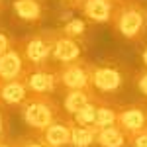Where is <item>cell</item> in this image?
Segmentation results:
<instances>
[{"instance_id": "6da1fadb", "label": "cell", "mask_w": 147, "mask_h": 147, "mask_svg": "<svg viewBox=\"0 0 147 147\" xmlns=\"http://www.w3.org/2000/svg\"><path fill=\"white\" fill-rule=\"evenodd\" d=\"M112 28L124 39L139 43L147 34V6L141 0H122L112 14Z\"/></svg>"}, {"instance_id": "7a4b0ae2", "label": "cell", "mask_w": 147, "mask_h": 147, "mask_svg": "<svg viewBox=\"0 0 147 147\" xmlns=\"http://www.w3.org/2000/svg\"><path fill=\"white\" fill-rule=\"evenodd\" d=\"M18 110L26 125L32 127L35 134H41L59 116L65 114L63 106H59V102L51 94H30Z\"/></svg>"}, {"instance_id": "3957f363", "label": "cell", "mask_w": 147, "mask_h": 147, "mask_svg": "<svg viewBox=\"0 0 147 147\" xmlns=\"http://www.w3.org/2000/svg\"><path fill=\"white\" fill-rule=\"evenodd\" d=\"M55 34L49 30H37L34 34L22 37L16 41V47L24 55L28 67H43L49 65L53 59V45H55Z\"/></svg>"}, {"instance_id": "277c9868", "label": "cell", "mask_w": 147, "mask_h": 147, "mask_svg": "<svg viewBox=\"0 0 147 147\" xmlns=\"http://www.w3.org/2000/svg\"><path fill=\"white\" fill-rule=\"evenodd\" d=\"M92 71H94V65L88 63L86 59L59 65V82L65 90L92 88Z\"/></svg>"}, {"instance_id": "5b68a950", "label": "cell", "mask_w": 147, "mask_h": 147, "mask_svg": "<svg viewBox=\"0 0 147 147\" xmlns=\"http://www.w3.org/2000/svg\"><path fill=\"white\" fill-rule=\"evenodd\" d=\"M26 82L30 94H51L61 86L59 82V67L43 65V67H30L26 73Z\"/></svg>"}, {"instance_id": "8992f818", "label": "cell", "mask_w": 147, "mask_h": 147, "mask_svg": "<svg viewBox=\"0 0 147 147\" xmlns=\"http://www.w3.org/2000/svg\"><path fill=\"white\" fill-rule=\"evenodd\" d=\"M124 86V73L116 65H94L92 88L96 92H118Z\"/></svg>"}, {"instance_id": "52a82bcc", "label": "cell", "mask_w": 147, "mask_h": 147, "mask_svg": "<svg viewBox=\"0 0 147 147\" xmlns=\"http://www.w3.org/2000/svg\"><path fill=\"white\" fill-rule=\"evenodd\" d=\"M73 125H75L73 118L67 116V114H63V116H59L47 129H43L39 136H41V139L47 143V147H67V145H71Z\"/></svg>"}, {"instance_id": "ba28073f", "label": "cell", "mask_w": 147, "mask_h": 147, "mask_svg": "<svg viewBox=\"0 0 147 147\" xmlns=\"http://www.w3.org/2000/svg\"><path fill=\"white\" fill-rule=\"evenodd\" d=\"M118 125L124 129L127 136L137 134L147 127V104H129L120 106L118 114Z\"/></svg>"}, {"instance_id": "9c48e42d", "label": "cell", "mask_w": 147, "mask_h": 147, "mask_svg": "<svg viewBox=\"0 0 147 147\" xmlns=\"http://www.w3.org/2000/svg\"><path fill=\"white\" fill-rule=\"evenodd\" d=\"M53 59L59 65H67L73 61L82 59V45L77 37L67 35L63 30L55 34V45H53Z\"/></svg>"}, {"instance_id": "30bf717a", "label": "cell", "mask_w": 147, "mask_h": 147, "mask_svg": "<svg viewBox=\"0 0 147 147\" xmlns=\"http://www.w3.org/2000/svg\"><path fill=\"white\" fill-rule=\"evenodd\" d=\"M28 96H30V88L26 82V75L16 80H6V82L0 80V104L4 108H12V106L20 108Z\"/></svg>"}, {"instance_id": "8fae6325", "label": "cell", "mask_w": 147, "mask_h": 147, "mask_svg": "<svg viewBox=\"0 0 147 147\" xmlns=\"http://www.w3.org/2000/svg\"><path fill=\"white\" fill-rule=\"evenodd\" d=\"M28 63H26V59L24 55L20 53V49L16 47H12L8 53H4V55L0 57V80L2 82H6V80H16L24 77L26 73H28Z\"/></svg>"}, {"instance_id": "7c38bea8", "label": "cell", "mask_w": 147, "mask_h": 147, "mask_svg": "<svg viewBox=\"0 0 147 147\" xmlns=\"http://www.w3.org/2000/svg\"><path fill=\"white\" fill-rule=\"evenodd\" d=\"M12 12L20 22L37 26L43 20L45 0H12Z\"/></svg>"}, {"instance_id": "4fadbf2b", "label": "cell", "mask_w": 147, "mask_h": 147, "mask_svg": "<svg viewBox=\"0 0 147 147\" xmlns=\"http://www.w3.org/2000/svg\"><path fill=\"white\" fill-rule=\"evenodd\" d=\"M102 98L94 88H80V90H67L65 98H63V112L67 116H75V114L82 110L84 106H88L92 102H100Z\"/></svg>"}, {"instance_id": "5bb4252c", "label": "cell", "mask_w": 147, "mask_h": 147, "mask_svg": "<svg viewBox=\"0 0 147 147\" xmlns=\"http://www.w3.org/2000/svg\"><path fill=\"white\" fill-rule=\"evenodd\" d=\"M114 8H116V2H112V0H84V4L80 6V12L86 20L104 24L112 22Z\"/></svg>"}, {"instance_id": "9a60e30c", "label": "cell", "mask_w": 147, "mask_h": 147, "mask_svg": "<svg viewBox=\"0 0 147 147\" xmlns=\"http://www.w3.org/2000/svg\"><path fill=\"white\" fill-rule=\"evenodd\" d=\"M96 145L98 147H125L127 145V134L120 125L96 129Z\"/></svg>"}, {"instance_id": "2e32d148", "label": "cell", "mask_w": 147, "mask_h": 147, "mask_svg": "<svg viewBox=\"0 0 147 147\" xmlns=\"http://www.w3.org/2000/svg\"><path fill=\"white\" fill-rule=\"evenodd\" d=\"M118 114H120V106L110 104V102L102 100L96 112V122H94V129H104V127H112L118 125Z\"/></svg>"}, {"instance_id": "e0dca14e", "label": "cell", "mask_w": 147, "mask_h": 147, "mask_svg": "<svg viewBox=\"0 0 147 147\" xmlns=\"http://www.w3.org/2000/svg\"><path fill=\"white\" fill-rule=\"evenodd\" d=\"M73 147H92L96 145V129L84 127V125H73V136H71Z\"/></svg>"}, {"instance_id": "ac0fdd59", "label": "cell", "mask_w": 147, "mask_h": 147, "mask_svg": "<svg viewBox=\"0 0 147 147\" xmlns=\"http://www.w3.org/2000/svg\"><path fill=\"white\" fill-rule=\"evenodd\" d=\"M102 102V100H100ZM100 102H92L88 106H84L82 110L73 116V122L77 125H84V127H94V122H96V112H98V106Z\"/></svg>"}, {"instance_id": "d6986e66", "label": "cell", "mask_w": 147, "mask_h": 147, "mask_svg": "<svg viewBox=\"0 0 147 147\" xmlns=\"http://www.w3.org/2000/svg\"><path fill=\"white\" fill-rule=\"evenodd\" d=\"M16 147H47V143L41 139L39 134H28V136H22L18 139H14Z\"/></svg>"}, {"instance_id": "ffe728a7", "label": "cell", "mask_w": 147, "mask_h": 147, "mask_svg": "<svg viewBox=\"0 0 147 147\" xmlns=\"http://www.w3.org/2000/svg\"><path fill=\"white\" fill-rule=\"evenodd\" d=\"M127 147H147V127L127 136Z\"/></svg>"}, {"instance_id": "44dd1931", "label": "cell", "mask_w": 147, "mask_h": 147, "mask_svg": "<svg viewBox=\"0 0 147 147\" xmlns=\"http://www.w3.org/2000/svg\"><path fill=\"white\" fill-rule=\"evenodd\" d=\"M63 32L67 35H73V37L79 39V35L84 34V22H82V20H73V22H69L67 26L63 28Z\"/></svg>"}, {"instance_id": "7402d4cb", "label": "cell", "mask_w": 147, "mask_h": 147, "mask_svg": "<svg viewBox=\"0 0 147 147\" xmlns=\"http://www.w3.org/2000/svg\"><path fill=\"white\" fill-rule=\"evenodd\" d=\"M10 134V122H8V112H6V108L0 104V139H4V137H8Z\"/></svg>"}, {"instance_id": "603a6c76", "label": "cell", "mask_w": 147, "mask_h": 147, "mask_svg": "<svg viewBox=\"0 0 147 147\" xmlns=\"http://www.w3.org/2000/svg\"><path fill=\"white\" fill-rule=\"evenodd\" d=\"M136 84H137V88H139V92L143 96H147V69L139 71L136 75Z\"/></svg>"}, {"instance_id": "cb8c5ba5", "label": "cell", "mask_w": 147, "mask_h": 147, "mask_svg": "<svg viewBox=\"0 0 147 147\" xmlns=\"http://www.w3.org/2000/svg\"><path fill=\"white\" fill-rule=\"evenodd\" d=\"M12 47H14V41H12L10 37L0 30V57L4 55V53H8Z\"/></svg>"}, {"instance_id": "d4e9b609", "label": "cell", "mask_w": 147, "mask_h": 147, "mask_svg": "<svg viewBox=\"0 0 147 147\" xmlns=\"http://www.w3.org/2000/svg\"><path fill=\"white\" fill-rule=\"evenodd\" d=\"M61 2H65L69 8H79V10H80V6L84 4V0H61Z\"/></svg>"}, {"instance_id": "484cf974", "label": "cell", "mask_w": 147, "mask_h": 147, "mask_svg": "<svg viewBox=\"0 0 147 147\" xmlns=\"http://www.w3.org/2000/svg\"><path fill=\"white\" fill-rule=\"evenodd\" d=\"M0 147H16V143H14V139L4 137V139H0Z\"/></svg>"}, {"instance_id": "4316f807", "label": "cell", "mask_w": 147, "mask_h": 147, "mask_svg": "<svg viewBox=\"0 0 147 147\" xmlns=\"http://www.w3.org/2000/svg\"><path fill=\"white\" fill-rule=\"evenodd\" d=\"M141 61H143V65H145V69H147V45L143 47V51H141Z\"/></svg>"}, {"instance_id": "83f0119b", "label": "cell", "mask_w": 147, "mask_h": 147, "mask_svg": "<svg viewBox=\"0 0 147 147\" xmlns=\"http://www.w3.org/2000/svg\"><path fill=\"white\" fill-rule=\"evenodd\" d=\"M2 8H4V0H0V10H2Z\"/></svg>"}, {"instance_id": "f1b7e54d", "label": "cell", "mask_w": 147, "mask_h": 147, "mask_svg": "<svg viewBox=\"0 0 147 147\" xmlns=\"http://www.w3.org/2000/svg\"><path fill=\"white\" fill-rule=\"evenodd\" d=\"M112 2H116V4H118V2H122V0H112Z\"/></svg>"}]
</instances>
